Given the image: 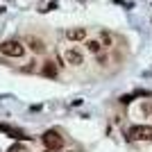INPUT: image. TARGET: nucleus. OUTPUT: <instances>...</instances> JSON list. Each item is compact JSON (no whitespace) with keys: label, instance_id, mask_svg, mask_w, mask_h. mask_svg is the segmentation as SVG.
<instances>
[{"label":"nucleus","instance_id":"obj_1","mask_svg":"<svg viewBox=\"0 0 152 152\" xmlns=\"http://www.w3.org/2000/svg\"><path fill=\"white\" fill-rule=\"evenodd\" d=\"M0 52L5 55V57H23L25 55V45L16 41V39H7L0 43Z\"/></svg>","mask_w":152,"mask_h":152},{"label":"nucleus","instance_id":"obj_2","mask_svg":"<svg viewBox=\"0 0 152 152\" xmlns=\"http://www.w3.org/2000/svg\"><path fill=\"white\" fill-rule=\"evenodd\" d=\"M41 141H43L45 150H50V152H57V150L64 148V136L57 132V129H48V132L41 136Z\"/></svg>","mask_w":152,"mask_h":152},{"label":"nucleus","instance_id":"obj_3","mask_svg":"<svg viewBox=\"0 0 152 152\" xmlns=\"http://www.w3.org/2000/svg\"><path fill=\"white\" fill-rule=\"evenodd\" d=\"M129 141H152V125H134L127 132Z\"/></svg>","mask_w":152,"mask_h":152},{"label":"nucleus","instance_id":"obj_4","mask_svg":"<svg viewBox=\"0 0 152 152\" xmlns=\"http://www.w3.org/2000/svg\"><path fill=\"white\" fill-rule=\"evenodd\" d=\"M64 59H66L68 66H82L84 64V57H82V52L77 50V48H68V50L64 52Z\"/></svg>","mask_w":152,"mask_h":152},{"label":"nucleus","instance_id":"obj_5","mask_svg":"<svg viewBox=\"0 0 152 152\" xmlns=\"http://www.w3.org/2000/svg\"><path fill=\"white\" fill-rule=\"evenodd\" d=\"M0 132H2V134H7V136H12V139H16V141H27V139H30V136H27L25 132H20L18 127L5 125V123H0Z\"/></svg>","mask_w":152,"mask_h":152},{"label":"nucleus","instance_id":"obj_6","mask_svg":"<svg viewBox=\"0 0 152 152\" xmlns=\"http://www.w3.org/2000/svg\"><path fill=\"white\" fill-rule=\"evenodd\" d=\"M66 37H68L70 41H84V39H86V30H84V27H75V30H73V27H70V30L66 32Z\"/></svg>","mask_w":152,"mask_h":152},{"label":"nucleus","instance_id":"obj_7","mask_svg":"<svg viewBox=\"0 0 152 152\" xmlns=\"http://www.w3.org/2000/svg\"><path fill=\"white\" fill-rule=\"evenodd\" d=\"M27 43H30V48H32L34 52H43V50H45V45H43V41H41V39L30 37V39H27Z\"/></svg>","mask_w":152,"mask_h":152},{"label":"nucleus","instance_id":"obj_8","mask_svg":"<svg viewBox=\"0 0 152 152\" xmlns=\"http://www.w3.org/2000/svg\"><path fill=\"white\" fill-rule=\"evenodd\" d=\"M43 75H45V77H57V68H55V64H52V61H45Z\"/></svg>","mask_w":152,"mask_h":152},{"label":"nucleus","instance_id":"obj_9","mask_svg":"<svg viewBox=\"0 0 152 152\" xmlns=\"http://www.w3.org/2000/svg\"><path fill=\"white\" fill-rule=\"evenodd\" d=\"M86 48H89V52H93V55H98V52H100V41H93V39H91V41H86Z\"/></svg>","mask_w":152,"mask_h":152},{"label":"nucleus","instance_id":"obj_10","mask_svg":"<svg viewBox=\"0 0 152 152\" xmlns=\"http://www.w3.org/2000/svg\"><path fill=\"white\" fill-rule=\"evenodd\" d=\"M9 152H25V148H23V145H12Z\"/></svg>","mask_w":152,"mask_h":152},{"label":"nucleus","instance_id":"obj_11","mask_svg":"<svg viewBox=\"0 0 152 152\" xmlns=\"http://www.w3.org/2000/svg\"><path fill=\"white\" fill-rule=\"evenodd\" d=\"M132 98H134V95H123L121 102H123V104H127V102H132Z\"/></svg>","mask_w":152,"mask_h":152},{"label":"nucleus","instance_id":"obj_12","mask_svg":"<svg viewBox=\"0 0 152 152\" xmlns=\"http://www.w3.org/2000/svg\"><path fill=\"white\" fill-rule=\"evenodd\" d=\"M66 152H73V150H66Z\"/></svg>","mask_w":152,"mask_h":152},{"label":"nucleus","instance_id":"obj_13","mask_svg":"<svg viewBox=\"0 0 152 152\" xmlns=\"http://www.w3.org/2000/svg\"><path fill=\"white\" fill-rule=\"evenodd\" d=\"M45 152H50V150H45Z\"/></svg>","mask_w":152,"mask_h":152}]
</instances>
